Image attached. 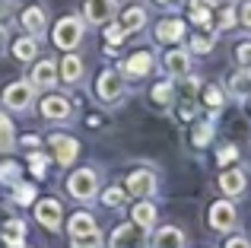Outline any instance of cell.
<instances>
[{"instance_id": "1", "label": "cell", "mask_w": 251, "mask_h": 248, "mask_svg": "<svg viewBox=\"0 0 251 248\" xmlns=\"http://www.w3.org/2000/svg\"><path fill=\"white\" fill-rule=\"evenodd\" d=\"M67 191H70V198H76V200H92L99 194V175L92 172V169H80V172L70 175Z\"/></svg>"}, {"instance_id": "2", "label": "cell", "mask_w": 251, "mask_h": 248, "mask_svg": "<svg viewBox=\"0 0 251 248\" xmlns=\"http://www.w3.org/2000/svg\"><path fill=\"white\" fill-rule=\"evenodd\" d=\"M80 42H83V23L76 16H64L61 23L54 25V45L64 48V51H74Z\"/></svg>"}, {"instance_id": "3", "label": "cell", "mask_w": 251, "mask_h": 248, "mask_svg": "<svg viewBox=\"0 0 251 248\" xmlns=\"http://www.w3.org/2000/svg\"><path fill=\"white\" fill-rule=\"evenodd\" d=\"M108 248H147V229H140L137 223H121L111 232Z\"/></svg>"}, {"instance_id": "4", "label": "cell", "mask_w": 251, "mask_h": 248, "mask_svg": "<svg viewBox=\"0 0 251 248\" xmlns=\"http://www.w3.org/2000/svg\"><path fill=\"white\" fill-rule=\"evenodd\" d=\"M32 99H35V86H32L29 80L10 83V86L3 89V105L13 108V112H23V108H29Z\"/></svg>"}, {"instance_id": "5", "label": "cell", "mask_w": 251, "mask_h": 248, "mask_svg": "<svg viewBox=\"0 0 251 248\" xmlns=\"http://www.w3.org/2000/svg\"><path fill=\"white\" fill-rule=\"evenodd\" d=\"M156 175L150 172V169H137V172H130L127 175V188H124V191L127 194H134L137 200H150L156 194Z\"/></svg>"}, {"instance_id": "6", "label": "cell", "mask_w": 251, "mask_h": 248, "mask_svg": "<svg viewBox=\"0 0 251 248\" xmlns=\"http://www.w3.org/2000/svg\"><path fill=\"white\" fill-rule=\"evenodd\" d=\"M235 223H239L235 204H229V200H216V204L210 207V226H213L216 232H229V229H235Z\"/></svg>"}, {"instance_id": "7", "label": "cell", "mask_w": 251, "mask_h": 248, "mask_svg": "<svg viewBox=\"0 0 251 248\" xmlns=\"http://www.w3.org/2000/svg\"><path fill=\"white\" fill-rule=\"evenodd\" d=\"M121 93H124L121 74H118V70H105V74L99 76V83H96V96L102 102H118V99H121Z\"/></svg>"}, {"instance_id": "8", "label": "cell", "mask_w": 251, "mask_h": 248, "mask_svg": "<svg viewBox=\"0 0 251 248\" xmlns=\"http://www.w3.org/2000/svg\"><path fill=\"white\" fill-rule=\"evenodd\" d=\"M35 220L45 226V229L57 232V229H61V220H64V210H61V204H57L54 198H45V200H38V204H35Z\"/></svg>"}, {"instance_id": "9", "label": "cell", "mask_w": 251, "mask_h": 248, "mask_svg": "<svg viewBox=\"0 0 251 248\" xmlns=\"http://www.w3.org/2000/svg\"><path fill=\"white\" fill-rule=\"evenodd\" d=\"M51 149H54V159L61 162V166H70V162H76V153H80V143L74 140V137L67 134H51Z\"/></svg>"}, {"instance_id": "10", "label": "cell", "mask_w": 251, "mask_h": 248, "mask_svg": "<svg viewBox=\"0 0 251 248\" xmlns=\"http://www.w3.org/2000/svg\"><path fill=\"white\" fill-rule=\"evenodd\" d=\"M245 181H248V175L242 172V169H229V172L220 175V188H223V194H229V198L245 194Z\"/></svg>"}, {"instance_id": "11", "label": "cell", "mask_w": 251, "mask_h": 248, "mask_svg": "<svg viewBox=\"0 0 251 248\" xmlns=\"http://www.w3.org/2000/svg\"><path fill=\"white\" fill-rule=\"evenodd\" d=\"M115 0H89V3H86V19H89L92 25H102V23H108L111 16H115Z\"/></svg>"}, {"instance_id": "12", "label": "cell", "mask_w": 251, "mask_h": 248, "mask_svg": "<svg viewBox=\"0 0 251 248\" xmlns=\"http://www.w3.org/2000/svg\"><path fill=\"white\" fill-rule=\"evenodd\" d=\"M0 236H3V242L6 248H25V223L23 220H6L3 223V229H0Z\"/></svg>"}, {"instance_id": "13", "label": "cell", "mask_w": 251, "mask_h": 248, "mask_svg": "<svg viewBox=\"0 0 251 248\" xmlns=\"http://www.w3.org/2000/svg\"><path fill=\"white\" fill-rule=\"evenodd\" d=\"M153 248H184V232L178 229V226H162V229H156Z\"/></svg>"}, {"instance_id": "14", "label": "cell", "mask_w": 251, "mask_h": 248, "mask_svg": "<svg viewBox=\"0 0 251 248\" xmlns=\"http://www.w3.org/2000/svg\"><path fill=\"white\" fill-rule=\"evenodd\" d=\"M42 115L51 121H67L70 118V102L61 99V96H48V99L42 102Z\"/></svg>"}, {"instance_id": "15", "label": "cell", "mask_w": 251, "mask_h": 248, "mask_svg": "<svg viewBox=\"0 0 251 248\" xmlns=\"http://www.w3.org/2000/svg\"><path fill=\"white\" fill-rule=\"evenodd\" d=\"M156 38L166 42V45L181 42V38H184V23H181V19H162V23L156 25Z\"/></svg>"}, {"instance_id": "16", "label": "cell", "mask_w": 251, "mask_h": 248, "mask_svg": "<svg viewBox=\"0 0 251 248\" xmlns=\"http://www.w3.org/2000/svg\"><path fill=\"white\" fill-rule=\"evenodd\" d=\"M150 70H153V54H150V51H137V54H130L127 64H124V74L127 76H147Z\"/></svg>"}, {"instance_id": "17", "label": "cell", "mask_w": 251, "mask_h": 248, "mask_svg": "<svg viewBox=\"0 0 251 248\" xmlns=\"http://www.w3.org/2000/svg\"><path fill=\"white\" fill-rule=\"evenodd\" d=\"M67 229H70V239H83V236H92V232H99V226H96V220H92L89 213H74Z\"/></svg>"}, {"instance_id": "18", "label": "cell", "mask_w": 251, "mask_h": 248, "mask_svg": "<svg viewBox=\"0 0 251 248\" xmlns=\"http://www.w3.org/2000/svg\"><path fill=\"white\" fill-rule=\"evenodd\" d=\"M32 86H45V89H48V86H54V83H57V67H54V64H51V61H42V64H35V70H32Z\"/></svg>"}, {"instance_id": "19", "label": "cell", "mask_w": 251, "mask_h": 248, "mask_svg": "<svg viewBox=\"0 0 251 248\" xmlns=\"http://www.w3.org/2000/svg\"><path fill=\"white\" fill-rule=\"evenodd\" d=\"M130 217H134V223L140 226V229H153L156 226V207L150 204V200H137V207L130 210Z\"/></svg>"}, {"instance_id": "20", "label": "cell", "mask_w": 251, "mask_h": 248, "mask_svg": "<svg viewBox=\"0 0 251 248\" xmlns=\"http://www.w3.org/2000/svg\"><path fill=\"white\" fill-rule=\"evenodd\" d=\"M166 70L172 76H188L191 54H188V51H169V54H166Z\"/></svg>"}, {"instance_id": "21", "label": "cell", "mask_w": 251, "mask_h": 248, "mask_svg": "<svg viewBox=\"0 0 251 248\" xmlns=\"http://www.w3.org/2000/svg\"><path fill=\"white\" fill-rule=\"evenodd\" d=\"M197 86H194V80H184V86H181V118H194L197 115Z\"/></svg>"}, {"instance_id": "22", "label": "cell", "mask_w": 251, "mask_h": 248, "mask_svg": "<svg viewBox=\"0 0 251 248\" xmlns=\"http://www.w3.org/2000/svg\"><path fill=\"white\" fill-rule=\"evenodd\" d=\"M216 6V0H191L188 13H191V23L197 25H210V10Z\"/></svg>"}, {"instance_id": "23", "label": "cell", "mask_w": 251, "mask_h": 248, "mask_svg": "<svg viewBox=\"0 0 251 248\" xmlns=\"http://www.w3.org/2000/svg\"><path fill=\"white\" fill-rule=\"evenodd\" d=\"M23 25H25V32H32V38H35L38 32L45 29V10L42 6H29V10L23 13Z\"/></svg>"}, {"instance_id": "24", "label": "cell", "mask_w": 251, "mask_h": 248, "mask_svg": "<svg viewBox=\"0 0 251 248\" xmlns=\"http://www.w3.org/2000/svg\"><path fill=\"white\" fill-rule=\"evenodd\" d=\"M61 76H64V83H76L83 76V61L76 54H67L61 61Z\"/></svg>"}, {"instance_id": "25", "label": "cell", "mask_w": 251, "mask_h": 248, "mask_svg": "<svg viewBox=\"0 0 251 248\" xmlns=\"http://www.w3.org/2000/svg\"><path fill=\"white\" fill-rule=\"evenodd\" d=\"M216 42V32L210 29V25H201V32H194V38H191V48L197 51V54H207L210 48H213Z\"/></svg>"}, {"instance_id": "26", "label": "cell", "mask_w": 251, "mask_h": 248, "mask_svg": "<svg viewBox=\"0 0 251 248\" xmlns=\"http://www.w3.org/2000/svg\"><path fill=\"white\" fill-rule=\"evenodd\" d=\"M143 23H147V13H143L140 6H130V10H127V13L121 16V23H118V25H121L124 32H137V29H140Z\"/></svg>"}, {"instance_id": "27", "label": "cell", "mask_w": 251, "mask_h": 248, "mask_svg": "<svg viewBox=\"0 0 251 248\" xmlns=\"http://www.w3.org/2000/svg\"><path fill=\"white\" fill-rule=\"evenodd\" d=\"M13 54L19 57V61H32V57L38 54V45H35V38H19L16 45H13Z\"/></svg>"}, {"instance_id": "28", "label": "cell", "mask_w": 251, "mask_h": 248, "mask_svg": "<svg viewBox=\"0 0 251 248\" xmlns=\"http://www.w3.org/2000/svg\"><path fill=\"white\" fill-rule=\"evenodd\" d=\"M10 149H13V124H10V118H6L3 112H0V156L10 153Z\"/></svg>"}, {"instance_id": "29", "label": "cell", "mask_w": 251, "mask_h": 248, "mask_svg": "<svg viewBox=\"0 0 251 248\" xmlns=\"http://www.w3.org/2000/svg\"><path fill=\"white\" fill-rule=\"evenodd\" d=\"M232 93L239 96V99H245L251 93V70H242V74L232 76Z\"/></svg>"}, {"instance_id": "30", "label": "cell", "mask_w": 251, "mask_h": 248, "mask_svg": "<svg viewBox=\"0 0 251 248\" xmlns=\"http://www.w3.org/2000/svg\"><path fill=\"white\" fill-rule=\"evenodd\" d=\"M210 137H213V124H210V121H197L194 137H191V140H194V147H207Z\"/></svg>"}, {"instance_id": "31", "label": "cell", "mask_w": 251, "mask_h": 248, "mask_svg": "<svg viewBox=\"0 0 251 248\" xmlns=\"http://www.w3.org/2000/svg\"><path fill=\"white\" fill-rule=\"evenodd\" d=\"M13 200L16 204H32L35 200V185H23V181L13 185Z\"/></svg>"}, {"instance_id": "32", "label": "cell", "mask_w": 251, "mask_h": 248, "mask_svg": "<svg viewBox=\"0 0 251 248\" xmlns=\"http://www.w3.org/2000/svg\"><path fill=\"white\" fill-rule=\"evenodd\" d=\"M102 200L111 210H118V207H124V200H127V191H124V188H108V191L102 194Z\"/></svg>"}, {"instance_id": "33", "label": "cell", "mask_w": 251, "mask_h": 248, "mask_svg": "<svg viewBox=\"0 0 251 248\" xmlns=\"http://www.w3.org/2000/svg\"><path fill=\"white\" fill-rule=\"evenodd\" d=\"M0 181L3 185H19V166L16 162H3L0 166Z\"/></svg>"}, {"instance_id": "34", "label": "cell", "mask_w": 251, "mask_h": 248, "mask_svg": "<svg viewBox=\"0 0 251 248\" xmlns=\"http://www.w3.org/2000/svg\"><path fill=\"white\" fill-rule=\"evenodd\" d=\"M153 99L166 105V102H172V99H175V86H172V83H159V86L153 89Z\"/></svg>"}, {"instance_id": "35", "label": "cell", "mask_w": 251, "mask_h": 248, "mask_svg": "<svg viewBox=\"0 0 251 248\" xmlns=\"http://www.w3.org/2000/svg\"><path fill=\"white\" fill-rule=\"evenodd\" d=\"M70 248H102V239H99V232L83 236V239H70Z\"/></svg>"}, {"instance_id": "36", "label": "cell", "mask_w": 251, "mask_h": 248, "mask_svg": "<svg viewBox=\"0 0 251 248\" xmlns=\"http://www.w3.org/2000/svg\"><path fill=\"white\" fill-rule=\"evenodd\" d=\"M13 19H16V13H13V0H0V29H6Z\"/></svg>"}, {"instance_id": "37", "label": "cell", "mask_w": 251, "mask_h": 248, "mask_svg": "<svg viewBox=\"0 0 251 248\" xmlns=\"http://www.w3.org/2000/svg\"><path fill=\"white\" fill-rule=\"evenodd\" d=\"M235 159H239V149L235 147H220V153H216V162H220V166H232Z\"/></svg>"}, {"instance_id": "38", "label": "cell", "mask_w": 251, "mask_h": 248, "mask_svg": "<svg viewBox=\"0 0 251 248\" xmlns=\"http://www.w3.org/2000/svg\"><path fill=\"white\" fill-rule=\"evenodd\" d=\"M29 159H32V162H29V166H32V172H35V178H42V175H45V172H48V159H45V156H42V153H32V156H29Z\"/></svg>"}, {"instance_id": "39", "label": "cell", "mask_w": 251, "mask_h": 248, "mask_svg": "<svg viewBox=\"0 0 251 248\" xmlns=\"http://www.w3.org/2000/svg\"><path fill=\"white\" fill-rule=\"evenodd\" d=\"M235 54H239V64H242V67H245V70H251V42H242Z\"/></svg>"}, {"instance_id": "40", "label": "cell", "mask_w": 251, "mask_h": 248, "mask_svg": "<svg viewBox=\"0 0 251 248\" xmlns=\"http://www.w3.org/2000/svg\"><path fill=\"white\" fill-rule=\"evenodd\" d=\"M105 35H108V45H121L124 38H127V32H124L121 25H108V32H105Z\"/></svg>"}, {"instance_id": "41", "label": "cell", "mask_w": 251, "mask_h": 248, "mask_svg": "<svg viewBox=\"0 0 251 248\" xmlns=\"http://www.w3.org/2000/svg\"><path fill=\"white\" fill-rule=\"evenodd\" d=\"M203 102H207L210 108H220V105H223V93H220V89H213V86H210L207 93H203Z\"/></svg>"}, {"instance_id": "42", "label": "cell", "mask_w": 251, "mask_h": 248, "mask_svg": "<svg viewBox=\"0 0 251 248\" xmlns=\"http://www.w3.org/2000/svg\"><path fill=\"white\" fill-rule=\"evenodd\" d=\"M232 25H235V10L223 6V13H220V29H232Z\"/></svg>"}, {"instance_id": "43", "label": "cell", "mask_w": 251, "mask_h": 248, "mask_svg": "<svg viewBox=\"0 0 251 248\" xmlns=\"http://www.w3.org/2000/svg\"><path fill=\"white\" fill-rule=\"evenodd\" d=\"M226 248H251V242H248V239H242V236H232L226 242Z\"/></svg>"}, {"instance_id": "44", "label": "cell", "mask_w": 251, "mask_h": 248, "mask_svg": "<svg viewBox=\"0 0 251 248\" xmlns=\"http://www.w3.org/2000/svg\"><path fill=\"white\" fill-rule=\"evenodd\" d=\"M239 16H242V23L251 29V0H248V3H242V13H239Z\"/></svg>"}, {"instance_id": "45", "label": "cell", "mask_w": 251, "mask_h": 248, "mask_svg": "<svg viewBox=\"0 0 251 248\" xmlns=\"http://www.w3.org/2000/svg\"><path fill=\"white\" fill-rule=\"evenodd\" d=\"M3 48H6V32L0 29V51H3Z\"/></svg>"}, {"instance_id": "46", "label": "cell", "mask_w": 251, "mask_h": 248, "mask_svg": "<svg viewBox=\"0 0 251 248\" xmlns=\"http://www.w3.org/2000/svg\"><path fill=\"white\" fill-rule=\"evenodd\" d=\"M156 3H162V6H172V3H175V0H156Z\"/></svg>"}]
</instances>
